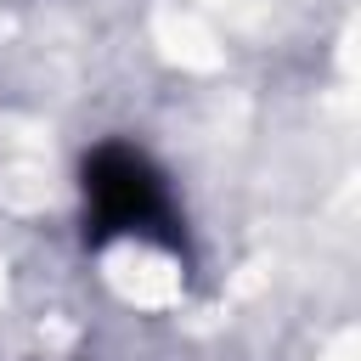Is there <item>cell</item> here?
I'll return each mask as SVG.
<instances>
[{"instance_id": "1", "label": "cell", "mask_w": 361, "mask_h": 361, "mask_svg": "<svg viewBox=\"0 0 361 361\" xmlns=\"http://www.w3.org/2000/svg\"><path fill=\"white\" fill-rule=\"evenodd\" d=\"M85 203L102 237H175L169 220V192L158 180V169L135 152V147H96L85 164Z\"/></svg>"}]
</instances>
